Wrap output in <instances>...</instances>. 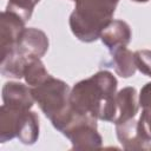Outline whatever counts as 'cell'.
<instances>
[{
    "mask_svg": "<svg viewBox=\"0 0 151 151\" xmlns=\"http://www.w3.org/2000/svg\"><path fill=\"white\" fill-rule=\"evenodd\" d=\"M117 80L112 73L99 71L91 78L79 81L70 94L71 106L80 114L113 122L116 114Z\"/></svg>",
    "mask_w": 151,
    "mask_h": 151,
    "instance_id": "obj_1",
    "label": "cell"
},
{
    "mask_svg": "<svg viewBox=\"0 0 151 151\" xmlns=\"http://www.w3.org/2000/svg\"><path fill=\"white\" fill-rule=\"evenodd\" d=\"M34 100L53 126L64 132L77 116L70 101V87L64 81L50 76L39 85L31 87Z\"/></svg>",
    "mask_w": 151,
    "mask_h": 151,
    "instance_id": "obj_2",
    "label": "cell"
},
{
    "mask_svg": "<svg viewBox=\"0 0 151 151\" xmlns=\"http://www.w3.org/2000/svg\"><path fill=\"white\" fill-rule=\"evenodd\" d=\"M74 11L70 17L72 33L81 41L91 42L112 20L119 0H73Z\"/></svg>",
    "mask_w": 151,
    "mask_h": 151,
    "instance_id": "obj_3",
    "label": "cell"
},
{
    "mask_svg": "<svg viewBox=\"0 0 151 151\" xmlns=\"http://www.w3.org/2000/svg\"><path fill=\"white\" fill-rule=\"evenodd\" d=\"M116 129L118 139L125 149L151 150V137L140 120L131 118L123 123L116 124Z\"/></svg>",
    "mask_w": 151,
    "mask_h": 151,
    "instance_id": "obj_4",
    "label": "cell"
},
{
    "mask_svg": "<svg viewBox=\"0 0 151 151\" xmlns=\"http://www.w3.org/2000/svg\"><path fill=\"white\" fill-rule=\"evenodd\" d=\"M48 50V39L46 34L34 27L25 28L18 44L11 51L17 52L24 59L40 58Z\"/></svg>",
    "mask_w": 151,
    "mask_h": 151,
    "instance_id": "obj_5",
    "label": "cell"
},
{
    "mask_svg": "<svg viewBox=\"0 0 151 151\" xmlns=\"http://www.w3.org/2000/svg\"><path fill=\"white\" fill-rule=\"evenodd\" d=\"M25 21L21 20L18 15L4 11L1 13V24H0V50L1 55L6 54L15 47L18 44L25 27Z\"/></svg>",
    "mask_w": 151,
    "mask_h": 151,
    "instance_id": "obj_6",
    "label": "cell"
},
{
    "mask_svg": "<svg viewBox=\"0 0 151 151\" xmlns=\"http://www.w3.org/2000/svg\"><path fill=\"white\" fill-rule=\"evenodd\" d=\"M2 101L5 105L13 109L29 110L35 100L31 87L20 83L9 81L2 87Z\"/></svg>",
    "mask_w": 151,
    "mask_h": 151,
    "instance_id": "obj_7",
    "label": "cell"
},
{
    "mask_svg": "<svg viewBox=\"0 0 151 151\" xmlns=\"http://www.w3.org/2000/svg\"><path fill=\"white\" fill-rule=\"evenodd\" d=\"M99 38L110 51H113L125 47L130 42L131 29L130 26L123 20H111L101 31Z\"/></svg>",
    "mask_w": 151,
    "mask_h": 151,
    "instance_id": "obj_8",
    "label": "cell"
},
{
    "mask_svg": "<svg viewBox=\"0 0 151 151\" xmlns=\"http://www.w3.org/2000/svg\"><path fill=\"white\" fill-rule=\"evenodd\" d=\"M138 112V94L136 88L125 87L116 94V114L113 123L119 124L134 118Z\"/></svg>",
    "mask_w": 151,
    "mask_h": 151,
    "instance_id": "obj_9",
    "label": "cell"
},
{
    "mask_svg": "<svg viewBox=\"0 0 151 151\" xmlns=\"http://www.w3.org/2000/svg\"><path fill=\"white\" fill-rule=\"evenodd\" d=\"M29 110H18L2 104L0 109V140L5 143L17 137L22 116Z\"/></svg>",
    "mask_w": 151,
    "mask_h": 151,
    "instance_id": "obj_10",
    "label": "cell"
},
{
    "mask_svg": "<svg viewBox=\"0 0 151 151\" xmlns=\"http://www.w3.org/2000/svg\"><path fill=\"white\" fill-rule=\"evenodd\" d=\"M111 58L106 61V65L113 67L116 73L123 78H129L136 72L134 54L129 51L126 47H120L113 51H110Z\"/></svg>",
    "mask_w": 151,
    "mask_h": 151,
    "instance_id": "obj_11",
    "label": "cell"
},
{
    "mask_svg": "<svg viewBox=\"0 0 151 151\" xmlns=\"http://www.w3.org/2000/svg\"><path fill=\"white\" fill-rule=\"evenodd\" d=\"M39 136V118L35 112L27 111L19 124L17 137L24 144H33Z\"/></svg>",
    "mask_w": 151,
    "mask_h": 151,
    "instance_id": "obj_12",
    "label": "cell"
},
{
    "mask_svg": "<svg viewBox=\"0 0 151 151\" xmlns=\"http://www.w3.org/2000/svg\"><path fill=\"white\" fill-rule=\"evenodd\" d=\"M48 77L50 74L39 58H31L27 60L24 68V78L31 87L39 85Z\"/></svg>",
    "mask_w": 151,
    "mask_h": 151,
    "instance_id": "obj_13",
    "label": "cell"
},
{
    "mask_svg": "<svg viewBox=\"0 0 151 151\" xmlns=\"http://www.w3.org/2000/svg\"><path fill=\"white\" fill-rule=\"evenodd\" d=\"M139 104L142 106V114L139 120L145 126L149 136L151 137V83H147L140 91Z\"/></svg>",
    "mask_w": 151,
    "mask_h": 151,
    "instance_id": "obj_14",
    "label": "cell"
},
{
    "mask_svg": "<svg viewBox=\"0 0 151 151\" xmlns=\"http://www.w3.org/2000/svg\"><path fill=\"white\" fill-rule=\"evenodd\" d=\"M40 0H8L6 11L18 15L25 22L29 20L34 6Z\"/></svg>",
    "mask_w": 151,
    "mask_h": 151,
    "instance_id": "obj_15",
    "label": "cell"
},
{
    "mask_svg": "<svg viewBox=\"0 0 151 151\" xmlns=\"http://www.w3.org/2000/svg\"><path fill=\"white\" fill-rule=\"evenodd\" d=\"M136 67L147 77H151V51L139 50L133 53Z\"/></svg>",
    "mask_w": 151,
    "mask_h": 151,
    "instance_id": "obj_16",
    "label": "cell"
}]
</instances>
